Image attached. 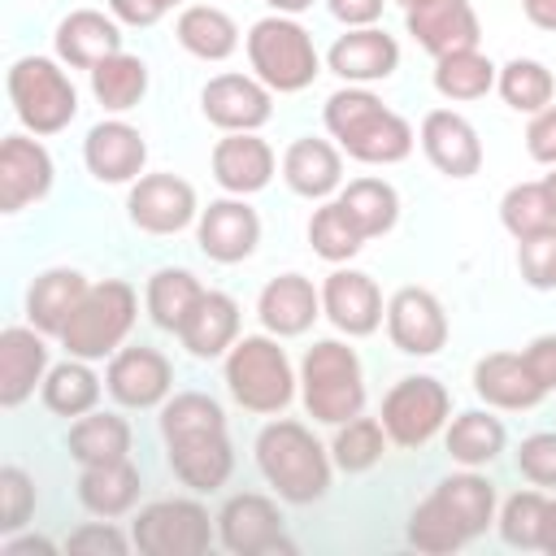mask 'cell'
Instances as JSON below:
<instances>
[{
    "instance_id": "6da1fadb",
    "label": "cell",
    "mask_w": 556,
    "mask_h": 556,
    "mask_svg": "<svg viewBox=\"0 0 556 556\" xmlns=\"http://www.w3.org/2000/svg\"><path fill=\"white\" fill-rule=\"evenodd\" d=\"M161 434H165V447H169V469L178 473L182 486L217 491L230 478L235 452H230V439H226V413L213 395L182 391V395L165 400Z\"/></svg>"
},
{
    "instance_id": "7a4b0ae2",
    "label": "cell",
    "mask_w": 556,
    "mask_h": 556,
    "mask_svg": "<svg viewBox=\"0 0 556 556\" xmlns=\"http://www.w3.org/2000/svg\"><path fill=\"white\" fill-rule=\"evenodd\" d=\"M330 139L361 165H395L413 152V126L365 87H343L326 100Z\"/></svg>"
},
{
    "instance_id": "3957f363",
    "label": "cell",
    "mask_w": 556,
    "mask_h": 556,
    "mask_svg": "<svg viewBox=\"0 0 556 556\" xmlns=\"http://www.w3.org/2000/svg\"><path fill=\"white\" fill-rule=\"evenodd\" d=\"M256 465L287 504H313L330 491V456L300 421H269L256 434Z\"/></svg>"
},
{
    "instance_id": "277c9868",
    "label": "cell",
    "mask_w": 556,
    "mask_h": 556,
    "mask_svg": "<svg viewBox=\"0 0 556 556\" xmlns=\"http://www.w3.org/2000/svg\"><path fill=\"white\" fill-rule=\"evenodd\" d=\"M300 391H304V408L313 421L326 426H343L352 417H361L365 408V378H361V361L348 343L339 339H321L304 352L300 365Z\"/></svg>"
},
{
    "instance_id": "5b68a950",
    "label": "cell",
    "mask_w": 556,
    "mask_h": 556,
    "mask_svg": "<svg viewBox=\"0 0 556 556\" xmlns=\"http://www.w3.org/2000/svg\"><path fill=\"white\" fill-rule=\"evenodd\" d=\"M135 313H139V295H135L130 282H122V278L91 282L87 295L78 300V308L70 313V321L61 330V343L78 361L113 356L122 348V339L130 334Z\"/></svg>"
},
{
    "instance_id": "8992f818",
    "label": "cell",
    "mask_w": 556,
    "mask_h": 556,
    "mask_svg": "<svg viewBox=\"0 0 556 556\" xmlns=\"http://www.w3.org/2000/svg\"><path fill=\"white\" fill-rule=\"evenodd\" d=\"M226 391L248 413H282L295 395V374L274 334H243L226 352Z\"/></svg>"
},
{
    "instance_id": "52a82bcc",
    "label": "cell",
    "mask_w": 556,
    "mask_h": 556,
    "mask_svg": "<svg viewBox=\"0 0 556 556\" xmlns=\"http://www.w3.org/2000/svg\"><path fill=\"white\" fill-rule=\"evenodd\" d=\"M248 61H252L256 78L278 96L304 91L321 74V56L313 48V35L287 13L261 17L248 30Z\"/></svg>"
},
{
    "instance_id": "ba28073f",
    "label": "cell",
    "mask_w": 556,
    "mask_h": 556,
    "mask_svg": "<svg viewBox=\"0 0 556 556\" xmlns=\"http://www.w3.org/2000/svg\"><path fill=\"white\" fill-rule=\"evenodd\" d=\"M9 100L30 135H56L78 113V91L65 70L48 56H22L9 70Z\"/></svg>"
},
{
    "instance_id": "9c48e42d",
    "label": "cell",
    "mask_w": 556,
    "mask_h": 556,
    "mask_svg": "<svg viewBox=\"0 0 556 556\" xmlns=\"http://www.w3.org/2000/svg\"><path fill=\"white\" fill-rule=\"evenodd\" d=\"M447 408H452L447 387L439 378H430V374H413V378H400L387 391L378 421H382V430H387L391 443H400V447H426L443 430Z\"/></svg>"
},
{
    "instance_id": "30bf717a",
    "label": "cell",
    "mask_w": 556,
    "mask_h": 556,
    "mask_svg": "<svg viewBox=\"0 0 556 556\" xmlns=\"http://www.w3.org/2000/svg\"><path fill=\"white\" fill-rule=\"evenodd\" d=\"M130 539L143 556H200L213 543V526L195 500H156L139 508Z\"/></svg>"
},
{
    "instance_id": "8fae6325",
    "label": "cell",
    "mask_w": 556,
    "mask_h": 556,
    "mask_svg": "<svg viewBox=\"0 0 556 556\" xmlns=\"http://www.w3.org/2000/svg\"><path fill=\"white\" fill-rule=\"evenodd\" d=\"M195 239H200V252L208 261L239 265L261 243V217H256V208L243 195H226V200H213L208 208H200Z\"/></svg>"
},
{
    "instance_id": "7c38bea8",
    "label": "cell",
    "mask_w": 556,
    "mask_h": 556,
    "mask_svg": "<svg viewBox=\"0 0 556 556\" xmlns=\"http://www.w3.org/2000/svg\"><path fill=\"white\" fill-rule=\"evenodd\" d=\"M126 213L143 235H178L195 217V187L178 174H143L130 187Z\"/></svg>"
},
{
    "instance_id": "4fadbf2b",
    "label": "cell",
    "mask_w": 556,
    "mask_h": 556,
    "mask_svg": "<svg viewBox=\"0 0 556 556\" xmlns=\"http://www.w3.org/2000/svg\"><path fill=\"white\" fill-rule=\"evenodd\" d=\"M200 109L217 130H261L274 113V91L252 74H217L200 91Z\"/></svg>"
},
{
    "instance_id": "5bb4252c",
    "label": "cell",
    "mask_w": 556,
    "mask_h": 556,
    "mask_svg": "<svg viewBox=\"0 0 556 556\" xmlns=\"http://www.w3.org/2000/svg\"><path fill=\"white\" fill-rule=\"evenodd\" d=\"M387 334L408 356H434L447 343V313L426 287H400L387 304Z\"/></svg>"
},
{
    "instance_id": "9a60e30c",
    "label": "cell",
    "mask_w": 556,
    "mask_h": 556,
    "mask_svg": "<svg viewBox=\"0 0 556 556\" xmlns=\"http://www.w3.org/2000/svg\"><path fill=\"white\" fill-rule=\"evenodd\" d=\"M217 539L235 556H261L274 547H287L282 539V513L265 495H230L217 513Z\"/></svg>"
},
{
    "instance_id": "2e32d148",
    "label": "cell",
    "mask_w": 556,
    "mask_h": 556,
    "mask_svg": "<svg viewBox=\"0 0 556 556\" xmlns=\"http://www.w3.org/2000/svg\"><path fill=\"white\" fill-rule=\"evenodd\" d=\"M404 26L408 35L439 61L447 52H465V48H478L482 39V26H478V13L469 0H426V4H413L404 9Z\"/></svg>"
},
{
    "instance_id": "e0dca14e",
    "label": "cell",
    "mask_w": 556,
    "mask_h": 556,
    "mask_svg": "<svg viewBox=\"0 0 556 556\" xmlns=\"http://www.w3.org/2000/svg\"><path fill=\"white\" fill-rule=\"evenodd\" d=\"M104 387H109V395L122 408H156L169 395V387H174V369H169V361L156 348L139 343V348L113 352Z\"/></svg>"
},
{
    "instance_id": "ac0fdd59",
    "label": "cell",
    "mask_w": 556,
    "mask_h": 556,
    "mask_svg": "<svg viewBox=\"0 0 556 556\" xmlns=\"http://www.w3.org/2000/svg\"><path fill=\"white\" fill-rule=\"evenodd\" d=\"M52 191V156L39 139L9 135L0 143V213H22Z\"/></svg>"
},
{
    "instance_id": "d6986e66",
    "label": "cell",
    "mask_w": 556,
    "mask_h": 556,
    "mask_svg": "<svg viewBox=\"0 0 556 556\" xmlns=\"http://www.w3.org/2000/svg\"><path fill=\"white\" fill-rule=\"evenodd\" d=\"M321 313L334 321V330H343L348 339H365L382 326V291L369 274L361 269H334L321 282Z\"/></svg>"
},
{
    "instance_id": "ffe728a7",
    "label": "cell",
    "mask_w": 556,
    "mask_h": 556,
    "mask_svg": "<svg viewBox=\"0 0 556 556\" xmlns=\"http://www.w3.org/2000/svg\"><path fill=\"white\" fill-rule=\"evenodd\" d=\"M326 65L352 83V87H365V83H382L395 74L400 65V43L378 30V26H348V35H339L326 52Z\"/></svg>"
},
{
    "instance_id": "44dd1931",
    "label": "cell",
    "mask_w": 556,
    "mask_h": 556,
    "mask_svg": "<svg viewBox=\"0 0 556 556\" xmlns=\"http://www.w3.org/2000/svg\"><path fill=\"white\" fill-rule=\"evenodd\" d=\"M421 152L447 178H473L482 169V139L452 109H430L421 117Z\"/></svg>"
},
{
    "instance_id": "7402d4cb",
    "label": "cell",
    "mask_w": 556,
    "mask_h": 556,
    "mask_svg": "<svg viewBox=\"0 0 556 556\" xmlns=\"http://www.w3.org/2000/svg\"><path fill=\"white\" fill-rule=\"evenodd\" d=\"M83 161L100 182H135L143 178L148 143L130 122H96L83 139Z\"/></svg>"
},
{
    "instance_id": "603a6c76",
    "label": "cell",
    "mask_w": 556,
    "mask_h": 556,
    "mask_svg": "<svg viewBox=\"0 0 556 556\" xmlns=\"http://www.w3.org/2000/svg\"><path fill=\"white\" fill-rule=\"evenodd\" d=\"M321 313V291L304 274H278L256 295V317L274 339L304 334Z\"/></svg>"
},
{
    "instance_id": "cb8c5ba5",
    "label": "cell",
    "mask_w": 556,
    "mask_h": 556,
    "mask_svg": "<svg viewBox=\"0 0 556 556\" xmlns=\"http://www.w3.org/2000/svg\"><path fill=\"white\" fill-rule=\"evenodd\" d=\"M48 378V343L35 326H9L0 334V404L17 408Z\"/></svg>"
},
{
    "instance_id": "d4e9b609",
    "label": "cell",
    "mask_w": 556,
    "mask_h": 556,
    "mask_svg": "<svg viewBox=\"0 0 556 556\" xmlns=\"http://www.w3.org/2000/svg\"><path fill=\"white\" fill-rule=\"evenodd\" d=\"M213 178L230 195H252L274 178V148L256 130H230L213 148Z\"/></svg>"
},
{
    "instance_id": "484cf974",
    "label": "cell",
    "mask_w": 556,
    "mask_h": 556,
    "mask_svg": "<svg viewBox=\"0 0 556 556\" xmlns=\"http://www.w3.org/2000/svg\"><path fill=\"white\" fill-rule=\"evenodd\" d=\"M178 339L200 361L226 356L235 348V339H239V304L226 291H204L195 300V308L187 313V321L178 326Z\"/></svg>"
},
{
    "instance_id": "4316f807",
    "label": "cell",
    "mask_w": 556,
    "mask_h": 556,
    "mask_svg": "<svg viewBox=\"0 0 556 556\" xmlns=\"http://www.w3.org/2000/svg\"><path fill=\"white\" fill-rule=\"evenodd\" d=\"M113 52H122V30L117 17L96 13V9H74L70 17H61L56 26V56L74 70H96L100 61H109Z\"/></svg>"
},
{
    "instance_id": "83f0119b",
    "label": "cell",
    "mask_w": 556,
    "mask_h": 556,
    "mask_svg": "<svg viewBox=\"0 0 556 556\" xmlns=\"http://www.w3.org/2000/svg\"><path fill=\"white\" fill-rule=\"evenodd\" d=\"M473 391L491 404V408H508V413H521V408H534L547 391L530 378L521 352H491L473 365Z\"/></svg>"
},
{
    "instance_id": "f1b7e54d",
    "label": "cell",
    "mask_w": 556,
    "mask_h": 556,
    "mask_svg": "<svg viewBox=\"0 0 556 556\" xmlns=\"http://www.w3.org/2000/svg\"><path fill=\"white\" fill-rule=\"evenodd\" d=\"M282 178L295 195L304 200H326L330 191H339L343 182V161L339 148L326 139H295L282 152Z\"/></svg>"
},
{
    "instance_id": "f546056e",
    "label": "cell",
    "mask_w": 556,
    "mask_h": 556,
    "mask_svg": "<svg viewBox=\"0 0 556 556\" xmlns=\"http://www.w3.org/2000/svg\"><path fill=\"white\" fill-rule=\"evenodd\" d=\"M87 287L91 282L78 269H43L30 282V291H26V317H30V326L61 339V330H65L70 313L78 308V300L87 295Z\"/></svg>"
},
{
    "instance_id": "4dcf8cb0",
    "label": "cell",
    "mask_w": 556,
    "mask_h": 556,
    "mask_svg": "<svg viewBox=\"0 0 556 556\" xmlns=\"http://www.w3.org/2000/svg\"><path fill=\"white\" fill-rule=\"evenodd\" d=\"M78 500L96 517H122L139 500V469L130 465V456L126 460H109V465H83Z\"/></svg>"
},
{
    "instance_id": "1f68e13d",
    "label": "cell",
    "mask_w": 556,
    "mask_h": 556,
    "mask_svg": "<svg viewBox=\"0 0 556 556\" xmlns=\"http://www.w3.org/2000/svg\"><path fill=\"white\" fill-rule=\"evenodd\" d=\"M178 43L200 56V61H226L235 48H239V26L230 13H222L217 4H187L178 13V26H174Z\"/></svg>"
},
{
    "instance_id": "d6a6232c",
    "label": "cell",
    "mask_w": 556,
    "mask_h": 556,
    "mask_svg": "<svg viewBox=\"0 0 556 556\" xmlns=\"http://www.w3.org/2000/svg\"><path fill=\"white\" fill-rule=\"evenodd\" d=\"M70 456L78 465H109L130 456V426L117 413H83L70 426Z\"/></svg>"
},
{
    "instance_id": "836d02e7",
    "label": "cell",
    "mask_w": 556,
    "mask_h": 556,
    "mask_svg": "<svg viewBox=\"0 0 556 556\" xmlns=\"http://www.w3.org/2000/svg\"><path fill=\"white\" fill-rule=\"evenodd\" d=\"M504 421L482 413V408H469L460 413L452 426H447V456L465 469H478V465H491L500 452H504Z\"/></svg>"
},
{
    "instance_id": "e575fe53",
    "label": "cell",
    "mask_w": 556,
    "mask_h": 556,
    "mask_svg": "<svg viewBox=\"0 0 556 556\" xmlns=\"http://www.w3.org/2000/svg\"><path fill=\"white\" fill-rule=\"evenodd\" d=\"M339 204L348 208V217L361 226L365 239H378L400 222V195L382 178H352L339 191Z\"/></svg>"
},
{
    "instance_id": "d590c367",
    "label": "cell",
    "mask_w": 556,
    "mask_h": 556,
    "mask_svg": "<svg viewBox=\"0 0 556 556\" xmlns=\"http://www.w3.org/2000/svg\"><path fill=\"white\" fill-rule=\"evenodd\" d=\"M91 91H96V100H100L109 113L135 109V104L143 100V91H148V65H143V56H135V52H113L109 61H100V65L91 70Z\"/></svg>"
},
{
    "instance_id": "8d00e7d4",
    "label": "cell",
    "mask_w": 556,
    "mask_h": 556,
    "mask_svg": "<svg viewBox=\"0 0 556 556\" xmlns=\"http://www.w3.org/2000/svg\"><path fill=\"white\" fill-rule=\"evenodd\" d=\"M200 295H204V287H200V278L191 269H156L148 278V291H143L148 317L161 330H174V334H178V326L187 321V313L195 308Z\"/></svg>"
},
{
    "instance_id": "74e56055",
    "label": "cell",
    "mask_w": 556,
    "mask_h": 556,
    "mask_svg": "<svg viewBox=\"0 0 556 556\" xmlns=\"http://www.w3.org/2000/svg\"><path fill=\"white\" fill-rule=\"evenodd\" d=\"M96 400H100V378L91 374L87 361L70 356V361H61V365L48 369V378H43V404L56 417H83V413L96 408Z\"/></svg>"
},
{
    "instance_id": "f35d334b",
    "label": "cell",
    "mask_w": 556,
    "mask_h": 556,
    "mask_svg": "<svg viewBox=\"0 0 556 556\" xmlns=\"http://www.w3.org/2000/svg\"><path fill=\"white\" fill-rule=\"evenodd\" d=\"M434 495L447 504V513L460 521V530L469 539H478L495 521V486L478 473H452L434 486Z\"/></svg>"
},
{
    "instance_id": "ab89813d",
    "label": "cell",
    "mask_w": 556,
    "mask_h": 556,
    "mask_svg": "<svg viewBox=\"0 0 556 556\" xmlns=\"http://www.w3.org/2000/svg\"><path fill=\"white\" fill-rule=\"evenodd\" d=\"M495 78H500V70L478 48L447 52L434 61V91L443 100H482L495 87Z\"/></svg>"
},
{
    "instance_id": "60d3db41",
    "label": "cell",
    "mask_w": 556,
    "mask_h": 556,
    "mask_svg": "<svg viewBox=\"0 0 556 556\" xmlns=\"http://www.w3.org/2000/svg\"><path fill=\"white\" fill-rule=\"evenodd\" d=\"M495 87H500V96H504L508 109L530 113V117H534L539 109H547L552 96H556V78H552V70H547L543 61H530V56H513L508 65H500Z\"/></svg>"
},
{
    "instance_id": "b9f144b4",
    "label": "cell",
    "mask_w": 556,
    "mask_h": 556,
    "mask_svg": "<svg viewBox=\"0 0 556 556\" xmlns=\"http://www.w3.org/2000/svg\"><path fill=\"white\" fill-rule=\"evenodd\" d=\"M308 243H313V252H317L321 261L339 265V261H352V256L361 252L365 235H361V226L348 217V208H343L339 200H326V204L308 217Z\"/></svg>"
},
{
    "instance_id": "7bdbcfd3",
    "label": "cell",
    "mask_w": 556,
    "mask_h": 556,
    "mask_svg": "<svg viewBox=\"0 0 556 556\" xmlns=\"http://www.w3.org/2000/svg\"><path fill=\"white\" fill-rule=\"evenodd\" d=\"M408 543H413L417 552L443 556V552L465 547V543H469V534H465V530H460V521L447 513V504L430 491V495L413 508V517H408Z\"/></svg>"
},
{
    "instance_id": "ee69618b",
    "label": "cell",
    "mask_w": 556,
    "mask_h": 556,
    "mask_svg": "<svg viewBox=\"0 0 556 556\" xmlns=\"http://www.w3.org/2000/svg\"><path fill=\"white\" fill-rule=\"evenodd\" d=\"M547 495L543 491H517L500 508V534L508 547L543 552V526H547Z\"/></svg>"
},
{
    "instance_id": "f6af8a7d",
    "label": "cell",
    "mask_w": 556,
    "mask_h": 556,
    "mask_svg": "<svg viewBox=\"0 0 556 556\" xmlns=\"http://www.w3.org/2000/svg\"><path fill=\"white\" fill-rule=\"evenodd\" d=\"M500 222L513 239H526V235H539L547 226H556V208L547 200V187L543 182H517L504 191L500 200Z\"/></svg>"
},
{
    "instance_id": "bcb514c9",
    "label": "cell",
    "mask_w": 556,
    "mask_h": 556,
    "mask_svg": "<svg viewBox=\"0 0 556 556\" xmlns=\"http://www.w3.org/2000/svg\"><path fill=\"white\" fill-rule=\"evenodd\" d=\"M382 447H387V430L378 417H352L339 426L330 452H334V465L348 469V473H365L382 460Z\"/></svg>"
},
{
    "instance_id": "7dc6e473",
    "label": "cell",
    "mask_w": 556,
    "mask_h": 556,
    "mask_svg": "<svg viewBox=\"0 0 556 556\" xmlns=\"http://www.w3.org/2000/svg\"><path fill=\"white\" fill-rule=\"evenodd\" d=\"M517 269L534 291H552L556 287V226L517 239Z\"/></svg>"
},
{
    "instance_id": "c3c4849f",
    "label": "cell",
    "mask_w": 556,
    "mask_h": 556,
    "mask_svg": "<svg viewBox=\"0 0 556 556\" xmlns=\"http://www.w3.org/2000/svg\"><path fill=\"white\" fill-rule=\"evenodd\" d=\"M30 513H35V482L17 465H4L0 469V534L22 530Z\"/></svg>"
},
{
    "instance_id": "681fc988",
    "label": "cell",
    "mask_w": 556,
    "mask_h": 556,
    "mask_svg": "<svg viewBox=\"0 0 556 556\" xmlns=\"http://www.w3.org/2000/svg\"><path fill=\"white\" fill-rule=\"evenodd\" d=\"M517 469H521L526 482L556 491V430H539V434L521 439V447H517Z\"/></svg>"
},
{
    "instance_id": "f907efd6",
    "label": "cell",
    "mask_w": 556,
    "mask_h": 556,
    "mask_svg": "<svg viewBox=\"0 0 556 556\" xmlns=\"http://www.w3.org/2000/svg\"><path fill=\"white\" fill-rule=\"evenodd\" d=\"M130 543H135V539H126V534L104 517V521H96V526L74 530L65 547H70V552H96V556H104V552H109V556H126Z\"/></svg>"
},
{
    "instance_id": "816d5d0a",
    "label": "cell",
    "mask_w": 556,
    "mask_h": 556,
    "mask_svg": "<svg viewBox=\"0 0 556 556\" xmlns=\"http://www.w3.org/2000/svg\"><path fill=\"white\" fill-rule=\"evenodd\" d=\"M526 148L539 165H556V104L539 109L526 126Z\"/></svg>"
},
{
    "instance_id": "f5cc1de1",
    "label": "cell",
    "mask_w": 556,
    "mask_h": 556,
    "mask_svg": "<svg viewBox=\"0 0 556 556\" xmlns=\"http://www.w3.org/2000/svg\"><path fill=\"white\" fill-rule=\"evenodd\" d=\"M521 361H526L530 378H534L543 391H556V334H539V339H530L526 352H521Z\"/></svg>"
},
{
    "instance_id": "db71d44e",
    "label": "cell",
    "mask_w": 556,
    "mask_h": 556,
    "mask_svg": "<svg viewBox=\"0 0 556 556\" xmlns=\"http://www.w3.org/2000/svg\"><path fill=\"white\" fill-rule=\"evenodd\" d=\"M182 0H109L113 17L126 22V26H156L169 9H178Z\"/></svg>"
},
{
    "instance_id": "11a10c76",
    "label": "cell",
    "mask_w": 556,
    "mask_h": 556,
    "mask_svg": "<svg viewBox=\"0 0 556 556\" xmlns=\"http://www.w3.org/2000/svg\"><path fill=\"white\" fill-rule=\"evenodd\" d=\"M330 13L343 22V26H374L382 17V4L387 0H326Z\"/></svg>"
},
{
    "instance_id": "9f6ffc18",
    "label": "cell",
    "mask_w": 556,
    "mask_h": 556,
    "mask_svg": "<svg viewBox=\"0 0 556 556\" xmlns=\"http://www.w3.org/2000/svg\"><path fill=\"white\" fill-rule=\"evenodd\" d=\"M521 9L539 30H556V0H521Z\"/></svg>"
},
{
    "instance_id": "6f0895ef",
    "label": "cell",
    "mask_w": 556,
    "mask_h": 556,
    "mask_svg": "<svg viewBox=\"0 0 556 556\" xmlns=\"http://www.w3.org/2000/svg\"><path fill=\"white\" fill-rule=\"evenodd\" d=\"M22 552H52V543H48V539H35V534H26V539H4V556H22Z\"/></svg>"
},
{
    "instance_id": "680465c9",
    "label": "cell",
    "mask_w": 556,
    "mask_h": 556,
    "mask_svg": "<svg viewBox=\"0 0 556 556\" xmlns=\"http://www.w3.org/2000/svg\"><path fill=\"white\" fill-rule=\"evenodd\" d=\"M543 552L556 556V500L547 504V526H543Z\"/></svg>"
},
{
    "instance_id": "91938a15",
    "label": "cell",
    "mask_w": 556,
    "mask_h": 556,
    "mask_svg": "<svg viewBox=\"0 0 556 556\" xmlns=\"http://www.w3.org/2000/svg\"><path fill=\"white\" fill-rule=\"evenodd\" d=\"M265 4H269L274 13H287V17H291V13H304V9H313V0H265Z\"/></svg>"
},
{
    "instance_id": "94428289",
    "label": "cell",
    "mask_w": 556,
    "mask_h": 556,
    "mask_svg": "<svg viewBox=\"0 0 556 556\" xmlns=\"http://www.w3.org/2000/svg\"><path fill=\"white\" fill-rule=\"evenodd\" d=\"M543 187H547V200H552V208H556V165H552V174L543 178Z\"/></svg>"
},
{
    "instance_id": "6125c7cd",
    "label": "cell",
    "mask_w": 556,
    "mask_h": 556,
    "mask_svg": "<svg viewBox=\"0 0 556 556\" xmlns=\"http://www.w3.org/2000/svg\"><path fill=\"white\" fill-rule=\"evenodd\" d=\"M400 4H404V9H413V4H426V0H400Z\"/></svg>"
}]
</instances>
